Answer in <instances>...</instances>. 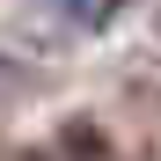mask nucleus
<instances>
[{"instance_id": "nucleus-1", "label": "nucleus", "mask_w": 161, "mask_h": 161, "mask_svg": "<svg viewBox=\"0 0 161 161\" xmlns=\"http://www.w3.org/2000/svg\"><path fill=\"white\" fill-rule=\"evenodd\" d=\"M125 110H132V154L139 161H161V88H132L125 95Z\"/></svg>"}, {"instance_id": "nucleus-2", "label": "nucleus", "mask_w": 161, "mask_h": 161, "mask_svg": "<svg viewBox=\"0 0 161 161\" xmlns=\"http://www.w3.org/2000/svg\"><path fill=\"white\" fill-rule=\"evenodd\" d=\"M117 8H125V0H37V15L66 22V30H110Z\"/></svg>"}, {"instance_id": "nucleus-4", "label": "nucleus", "mask_w": 161, "mask_h": 161, "mask_svg": "<svg viewBox=\"0 0 161 161\" xmlns=\"http://www.w3.org/2000/svg\"><path fill=\"white\" fill-rule=\"evenodd\" d=\"M15 161H51V154H30V147H22V154H15Z\"/></svg>"}, {"instance_id": "nucleus-3", "label": "nucleus", "mask_w": 161, "mask_h": 161, "mask_svg": "<svg viewBox=\"0 0 161 161\" xmlns=\"http://www.w3.org/2000/svg\"><path fill=\"white\" fill-rule=\"evenodd\" d=\"M59 161H110L103 125H66V132H59Z\"/></svg>"}]
</instances>
